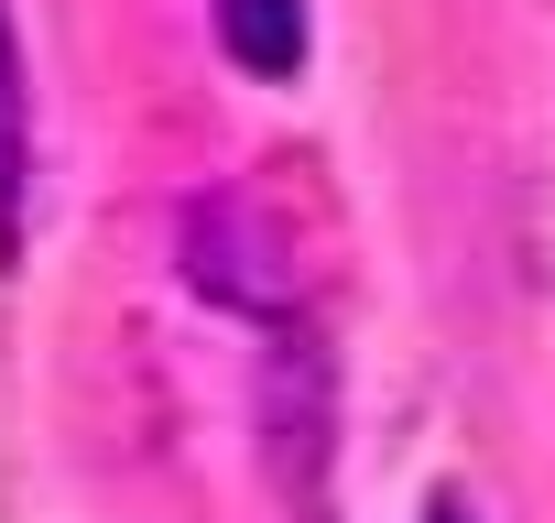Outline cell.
Segmentation results:
<instances>
[{"instance_id": "6da1fadb", "label": "cell", "mask_w": 555, "mask_h": 523, "mask_svg": "<svg viewBox=\"0 0 555 523\" xmlns=\"http://www.w3.org/2000/svg\"><path fill=\"white\" fill-rule=\"evenodd\" d=\"M23 196H34V88L12 44V0H0V262L23 251Z\"/></svg>"}, {"instance_id": "7a4b0ae2", "label": "cell", "mask_w": 555, "mask_h": 523, "mask_svg": "<svg viewBox=\"0 0 555 523\" xmlns=\"http://www.w3.org/2000/svg\"><path fill=\"white\" fill-rule=\"evenodd\" d=\"M218 44L240 77H295L306 66V0H218Z\"/></svg>"}, {"instance_id": "3957f363", "label": "cell", "mask_w": 555, "mask_h": 523, "mask_svg": "<svg viewBox=\"0 0 555 523\" xmlns=\"http://www.w3.org/2000/svg\"><path fill=\"white\" fill-rule=\"evenodd\" d=\"M425 523H468V512H457V501H436V512H425Z\"/></svg>"}]
</instances>
